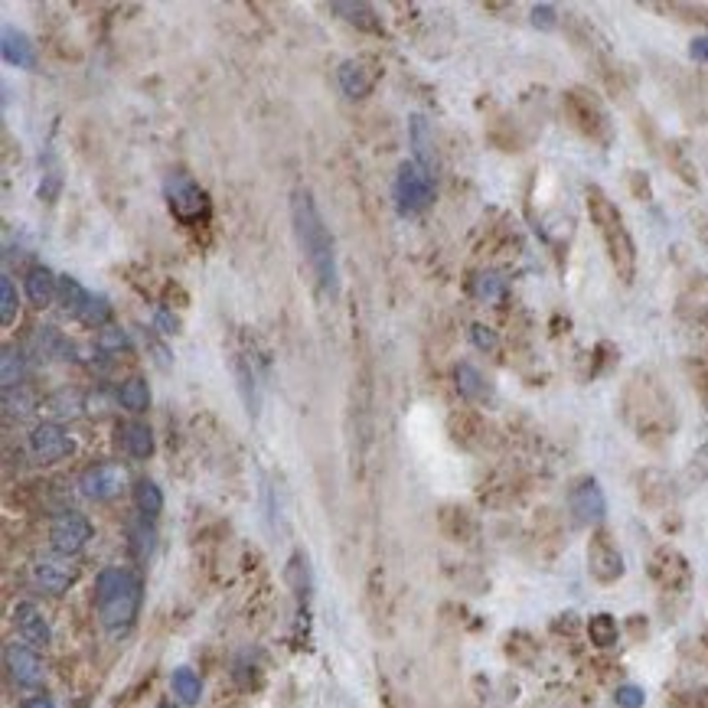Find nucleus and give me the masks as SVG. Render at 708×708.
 I'll list each match as a JSON object with an SVG mask.
<instances>
[{
	"instance_id": "1",
	"label": "nucleus",
	"mask_w": 708,
	"mask_h": 708,
	"mask_svg": "<svg viewBox=\"0 0 708 708\" xmlns=\"http://www.w3.org/2000/svg\"><path fill=\"white\" fill-rule=\"evenodd\" d=\"M291 222H294V235H297V245L307 258L310 271L320 284L324 294H337L340 291V275H337V245H333V235L327 229L324 216L314 203L310 190H294L291 196Z\"/></svg>"
},
{
	"instance_id": "2",
	"label": "nucleus",
	"mask_w": 708,
	"mask_h": 708,
	"mask_svg": "<svg viewBox=\"0 0 708 708\" xmlns=\"http://www.w3.org/2000/svg\"><path fill=\"white\" fill-rule=\"evenodd\" d=\"M98 617L111 637H124L141 614L144 585L131 568H105L95 581Z\"/></svg>"
},
{
	"instance_id": "3",
	"label": "nucleus",
	"mask_w": 708,
	"mask_h": 708,
	"mask_svg": "<svg viewBox=\"0 0 708 708\" xmlns=\"http://www.w3.org/2000/svg\"><path fill=\"white\" fill-rule=\"evenodd\" d=\"M588 216L601 235L617 278L630 284L633 275H637V245H633V235L624 222V213H620L617 203L601 190V186H588Z\"/></svg>"
},
{
	"instance_id": "4",
	"label": "nucleus",
	"mask_w": 708,
	"mask_h": 708,
	"mask_svg": "<svg viewBox=\"0 0 708 708\" xmlns=\"http://www.w3.org/2000/svg\"><path fill=\"white\" fill-rule=\"evenodd\" d=\"M565 115L571 121V128H575L581 138H588L594 144L607 147L614 141V124H611V115H607L604 102L594 92L588 89H568L565 92Z\"/></svg>"
},
{
	"instance_id": "5",
	"label": "nucleus",
	"mask_w": 708,
	"mask_h": 708,
	"mask_svg": "<svg viewBox=\"0 0 708 708\" xmlns=\"http://www.w3.org/2000/svg\"><path fill=\"white\" fill-rule=\"evenodd\" d=\"M164 196H167V206L173 219H180L183 226H200V222L209 219V193L196 183L190 173H167L164 180Z\"/></svg>"
},
{
	"instance_id": "6",
	"label": "nucleus",
	"mask_w": 708,
	"mask_h": 708,
	"mask_svg": "<svg viewBox=\"0 0 708 708\" xmlns=\"http://www.w3.org/2000/svg\"><path fill=\"white\" fill-rule=\"evenodd\" d=\"M395 206H399L402 216H415V213H425V209L434 203V183H431V173L421 170L415 160L412 164L399 167V177H395Z\"/></svg>"
},
{
	"instance_id": "7",
	"label": "nucleus",
	"mask_w": 708,
	"mask_h": 708,
	"mask_svg": "<svg viewBox=\"0 0 708 708\" xmlns=\"http://www.w3.org/2000/svg\"><path fill=\"white\" fill-rule=\"evenodd\" d=\"M568 509H571V516H575L578 526H598L601 529L604 516H607V500H604L601 483L594 477H581V480L571 483Z\"/></svg>"
},
{
	"instance_id": "8",
	"label": "nucleus",
	"mask_w": 708,
	"mask_h": 708,
	"mask_svg": "<svg viewBox=\"0 0 708 708\" xmlns=\"http://www.w3.org/2000/svg\"><path fill=\"white\" fill-rule=\"evenodd\" d=\"M588 568L591 578L601 585H614L624 578V555H620L614 536L607 529H594L591 545H588Z\"/></svg>"
},
{
	"instance_id": "9",
	"label": "nucleus",
	"mask_w": 708,
	"mask_h": 708,
	"mask_svg": "<svg viewBox=\"0 0 708 708\" xmlns=\"http://www.w3.org/2000/svg\"><path fill=\"white\" fill-rule=\"evenodd\" d=\"M92 523L85 519L76 509H66V513H59L53 519V526H49V545H53L56 555H79L85 545L92 539Z\"/></svg>"
},
{
	"instance_id": "10",
	"label": "nucleus",
	"mask_w": 708,
	"mask_h": 708,
	"mask_svg": "<svg viewBox=\"0 0 708 708\" xmlns=\"http://www.w3.org/2000/svg\"><path fill=\"white\" fill-rule=\"evenodd\" d=\"M4 663H7L10 679H14L17 686H23V689H40L43 686L46 666H43L40 656H36V650L27 647V643H10V647L4 650Z\"/></svg>"
},
{
	"instance_id": "11",
	"label": "nucleus",
	"mask_w": 708,
	"mask_h": 708,
	"mask_svg": "<svg viewBox=\"0 0 708 708\" xmlns=\"http://www.w3.org/2000/svg\"><path fill=\"white\" fill-rule=\"evenodd\" d=\"M82 496H89L95 503H108L124 490V470L118 464H95L79 477Z\"/></svg>"
},
{
	"instance_id": "12",
	"label": "nucleus",
	"mask_w": 708,
	"mask_h": 708,
	"mask_svg": "<svg viewBox=\"0 0 708 708\" xmlns=\"http://www.w3.org/2000/svg\"><path fill=\"white\" fill-rule=\"evenodd\" d=\"M650 575L656 585L666 591H682V588H689V581H692L689 562L676 549H669V545L650 558Z\"/></svg>"
},
{
	"instance_id": "13",
	"label": "nucleus",
	"mask_w": 708,
	"mask_h": 708,
	"mask_svg": "<svg viewBox=\"0 0 708 708\" xmlns=\"http://www.w3.org/2000/svg\"><path fill=\"white\" fill-rule=\"evenodd\" d=\"M14 624H17V633L27 647L40 650V647H49V643H53V627H49L46 614L33 601H20L14 607Z\"/></svg>"
},
{
	"instance_id": "14",
	"label": "nucleus",
	"mask_w": 708,
	"mask_h": 708,
	"mask_svg": "<svg viewBox=\"0 0 708 708\" xmlns=\"http://www.w3.org/2000/svg\"><path fill=\"white\" fill-rule=\"evenodd\" d=\"M33 581L46 594H66L76 581V568L69 565L66 555H46L33 565Z\"/></svg>"
},
{
	"instance_id": "15",
	"label": "nucleus",
	"mask_w": 708,
	"mask_h": 708,
	"mask_svg": "<svg viewBox=\"0 0 708 708\" xmlns=\"http://www.w3.org/2000/svg\"><path fill=\"white\" fill-rule=\"evenodd\" d=\"M30 447L40 461L53 464V461H62V457H69L76 444H72V438L59 425H36L30 434Z\"/></svg>"
},
{
	"instance_id": "16",
	"label": "nucleus",
	"mask_w": 708,
	"mask_h": 708,
	"mask_svg": "<svg viewBox=\"0 0 708 708\" xmlns=\"http://www.w3.org/2000/svg\"><path fill=\"white\" fill-rule=\"evenodd\" d=\"M337 76H340V89L346 95H350V98H366L372 89H376L379 69L372 66L369 59H346Z\"/></svg>"
},
{
	"instance_id": "17",
	"label": "nucleus",
	"mask_w": 708,
	"mask_h": 708,
	"mask_svg": "<svg viewBox=\"0 0 708 708\" xmlns=\"http://www.w3.org/2000/svg\"><path fill=\"white\" fill-rule=\"evenodd\" d=\"M0 53H4V59L10 62V66L36 69V46L30 43V36L23 30L4 27V33H0Z\"/></svg>"
},
{
	"instance_id": "18",
	"label": "nucleus",
	"mask_w": 708,
	"mask_h": 708,
	"mask_svg": "<svg viewBox=\"0 0 708 708\" xmlns=\"http://www.w3.org/2000/svg\"><path fill=\"white\" fill-rule=\"evenodd\" d=\"M412 147H415V164L421 170L434 173V167H438V154H434V131H431L428 118H421V115L412 118Z\"/></svg>"
},
{
	"instance_id": "19",
	"label": "nucleus",
	"mask_w": 708,
	"mask_h": 708,
	"mask_svg": "<svg viewBox=\"0 0 708 708\" xmlns=\"http://www.w3.org/2000/svg\"><path fill=\"white\" fill-rule=\"evenodd\" d=\"M23 288H27V297L33 307H49L53 304V297L59 294V278L49 268H33Z\"/></svg>"
},
{
	"instance_id": "20",
	"label": "nucleus",
	"mask_w": 708,
	"mask_h": 708,
	"mask_svg": "<svg viewBox=\"0 0 708 708\" xmlns=\"http://www.w3.org/2000/svg\"><path fill=\"white\" fill-rule=\"evenodd\" d=\"M454 382H457V392L464 395L467 402H483L490 399V385L483 379V372L470 363H457L454 366Z\"/></svg>"
},
{
	"instance_id": "21",
	"label": "nucleus",
	"mask_w": 708,
	"mask_h": 708,
	"mask_svg": "<svg viewBox=\"0 0 708 708\" xmlns=\"http://www.w3.org/2000/svg\"><path fill=\"white\" fill-rule=\"evenodd\" d=\"M121 444L134 461H147L154 454V431L144 421H131V425L121 428Z\"/></svg>"
},
{
	"instance_id": "22",
	"label": "nucleus",
	"mask_w": 708,
	"mask_h": 708,
	"mask_svg": "<svg viewBox=\"0 0 708 708\" xmlns=\"http://www.w3.org/2000/svg\"><path fill=\"white\" fill-rule=\"evenodd\" d=\"M170 689H173V695H177L183 705H196V702H200V695H203V682H200V676H196L190 666H180V669H173Z\"/></svg>"
},
{
	"instance_id": "23",
	"label": "nucleus",
	"mask_w": 708,
	"mask_h": 708,
	"mask_svg": "<svg viewBox=\"0 0 708 708\" xmlns=\"http://www.w3.org/2000/svg\"><path fill=\"white\" fill-rule=\"evenodd\" d=\"M134 506H138V513L144 519L160 516V509H164V493H160V487L154 480L141 477L138 483H134Z\"/></svg>"
},
{
	"instance_id": "24",
	"label": "nucleus",
	"mask_w": 708,
	"mask_h": 708,
	"mask_svg": "<svg viewBox=\"0 0 708 708\" xmlns=\"http://www.w3.org/2000/svg\"><path fill=\"white\" fill-rule=\"evenodd\" d=\"M118 402L128 408L131 415H141L147 412V405H151V389H147V382L141 376H131L118 389Z\"/></svg>"
},
{
	"instance_id": "25",
	"label": "nucleus",
	"mask_w": 708,
	"mask_h": 708,
	"mask_svg": "<svg viewBox=\"0 0 708 708\" xmlns=\"http://www.w3.org/2000/svg\"><path fill=\"white\" fill-rule=\"evenodd\" d=\"M588 637H591V643H594L598 650H611L614 643L620 640L617 620H614L611 614H594V617L588 620Z\"/></svg>"
},
{
	"instance_id": "26",
	"label": "nucleus",
	"mask_w": 708,
	"mask_h": 708,
	"mask_svg": "<svg viewBox=\"0 0 708 708\" xmlns=\"http://www.w3.org/2000/svg\"><path fill=\"white\" fill-rule=\"evenodd\" d=\"M333 14H340L346 23H353L359 30H379L376 10L369 4H333Z\"/></svg>"
},
{
	"instance_id": "27",
	"label": "nucleus",
	"mask_w": 708,
	"mask_h": 708,
	"mask_svg": "<svg viewBox=\"0 0 708 708\" xmlns=\"http://www.w3.org/2000/svg\"><path fill=\"white\" fill-rule=\"evenodd\" d=\"M451 431H454V438L461 441V444H474L483 431H487V425H483V418L474 415V412H461V415H454L451 418Z\"/></svg>"
},
{
	"instance_id": "28",
	"label": "nucleus",
	"mask_w": 708,
	"mask_h": 708,
	"mask_svg": "<svg viewBox=\"0 0 708 708\" xmlns=\"http://www.w3.org/2000/svg\"><path fill=\"white\" fill-rule=\"evenodd\" d=\"M59 297H62V304H66V310L69 314H82V307H85V301H89V291L82 288V284L76 281V278H59Z\"/></svg>"
},
{
	"instance_id": "29",
	"label": "nucleus",
	"mask_w": 708,
	"mask_h": 708,
	"mask_svg": "<svg viewBox=\"0 0 708 708\" xmlns=\"http://www.w3.org/2000/svg\"><path fill=\"white\" fill-rule=\"evenodd\" d=\"M108 317H111V304L105 301L102 294H89V301H85L79 320H85V324L102 327V324H108Z\"/></svg>"
},
{
	"instance_id": "30",
	"label": "nucleus",
	"mask_w": 708,
	"mask_h": 708,
	"mask_svg": "<svg viewBox=\"0 0 708 708\" xmlns=\"http://www.w3.org/2000/svg\"><path fill=\"white\" fill-rule=\"evenodd\" d=\"M0 376H4V389H14L23 379V356L17 350H4L0 356Z\"/></svg>"
},
{
	"instance_id": "31",
	"label": "nucleus",
	"mask_w": 708,
	"mask_h": 708,
	"mask_svg": "<svg viewBox=\"0 0 708 708\" xmlns=\"http://www.w3.org/2000/svg\"><path fill=\"white\" fill-rule=\"evenodd\" d=\"M477 297L480 301H500V297L506 294V281L500 275H493V271H487V275H480L477 278Z\"/></svg>"
},
{
	"instance_id": "32",
	"label": "nucleus",
	"mask_w": 708,
	"mask_h": 708,
	"mask_svg": "<svg viewBox=\"0 0 708 708\" xmlns=\"http://www.w3.org/2000/svg\"><path fill=\"white\" fill-rule=\"evenodd\" d=\"M17 314V291H14V281H10V275L0 278V320L4 324H10Z\"/></svg>"
},
{
	"instance_id": "33",
	"label": "nucleus",
	"mask_w": 708,
	"mask_h": 708,
	"mask_svg": "<svg viewBox=\"0 0 708 708\" xmlns=\"http://www.w3.org/2000/svg\"><path fill=\"white\" fill-rule=\"evenodd\" d=\"M669 164H673L679 170V177L686 180L689 186L699 183V177H695V167L686 160V154H682V147L679 144H669Z\"/></svg>"
},
{
	"instance_id": "34",
	"label": "nucleus",
	"mask_w": 708,
	"mask_h": 708,
	"mask_svg": "<svg viewBox=\"0 0 708 708\" xmlns=\"http://www.w3.org/2000/svg\"><path fill=\"white\" fill-rule=\"evenodd\" d=\"M128 346V337H124V330L118 327H105L102 333H98V350H105V353H118Z\"/></svg>"
},
{
	"instance_id": "35",
	"label": "nucleus",
	"mask_w": 708,
	"mask_h": 708,
	"mask_svg": "<svg viewBox=\"0 0 708 708\" xmlns=\"http://www.w3.org/2000/svg\"><path fill=\"white\" fill-rule=\"evenodd\" d=\"M470 340H474L477 350H487V353H493L496 346H500V337H496V330L483 327V324H474V327H470Z\"/></svg>"
},
{
	"instance_id": "36",
	"label": "nucleus",
	"mask_w": 708,
	"mask_h": 708,
	"mask_svg": "<svg viewBox=\"0 0 708 708\" xmlns=\"http://www.w3.org/2000/svg\"><path fill=\"white\" fill-rule=\"evenodd\" d=\"M532 23L539 30H555L558 27V10L552 4H536L532 7Z\"/></svg>"
},
{
	"instance_id": "37",
	"label": "nucleus",
	"mask_w": 708,
	"mask_h": 708,
	"mask_svg": "<svg viewBox=\"0 0 708 708\" xmlns=\"http://www.w3.org/2000/svg\"><path fill=\"white\" fill-rule=\"evenodd\" d=\"M614 699H617L620 708H643V702H647V695H643L640 686H620Z\"/></svg>"
},
{
	"instance_id": "38",
	"label": "nucleus",
	"mask_w": 708,
	"mask_h": 708,
	"mask_svg": "<svg viewBox=\"0 0 708 708\" xmlns=\"http://www.w3.org/2000/svg\"><path fill=\"white\" fill-rule=\"evenodd\" d=\"M131 536H134V549H138L141 555L151 552V545H154V532L147 529V519L141 526H131Z\"/></svg>"
},
{
	"instance_id": "39",
	"label": "nucleus",
	"mask_w": 708,
	"mask_h": 708,
	"mask_svg": "<svg viewBox=\"0 0 708 708\" xmlns=\"http://www.w3.org/2000/svg\"><path fill=\"white\" fill-rule=\"evenodd\" d=\"M689 53L695 62H708V36H695L692 46H689Z\"/></svg>"
},
{
	"instance_id": "40",
	"label": "nucleus",
	"mask_w": 708,
	"mask_h": 708,
	"mask_svg": "<svg viewBox=\"0 0 708 708\" xmlns=\"http://www.w3.org/2000/svg\"><path fill=\"white\" fill-rule=\"evenodd\" d=\"M20 708H56V702L46 699V695H33V699H27Z\"/></svg>"
},
{
	"instance_id": "41",
	"label": "nucleus",
	"mask_w": 708,
	"mask_h": 708,
	"mask_svg": "<svg viewBox=\"0 0 708 708\" xmlns=\"http://www.w3.org/2000/svg\"><path fill=\"white\" fill-rule=\"evenodd\" d=\"M164 708H167V705H164Z\"/></svg>"
}]
</instances>
